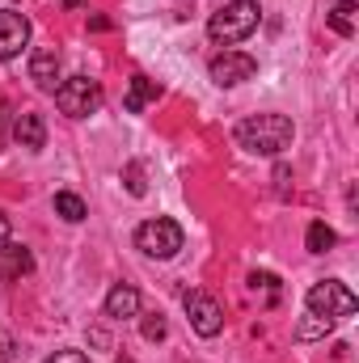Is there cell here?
I'll list each match as a JSON object with an SVG mask.
<instances>
[{
	"label": "cell",
	"mask_w": 359,
	"mask_h": 363,
	"mask_svg": "<svg viewBox=\"0 0 359 363\" xmlns=\"http://www.w3.org/2000/svg\"><path fill=\"white\" fill-rule=\"evenodd\" d=\"M114 363H136V359H127V355H123V359H114Z\"/></svg>",
	"instance_id": "484cf974"
},
{
	"label": "cell",
	"mask_w": 359,
	"mask_h": 363,
	"mask_svg": "<svg viewBox=\"0 0 359 363\" xmlns=\"http://www.w3.org/2000/svg\"><path fill=\"white\" fill-rule=\"evenodd\" d=\"M9 228H13V224H9V216L0 211V241H9Z\"/></svg>",
	"instance_id": "cb8c5ba5"
},
{
	"label": "cell",
	"mask_w": 359,
	"mask_h": 363,
	"mask_svg": "<svg viewBox=\"0 0 359 363\" xmlns=\"http://www.w3.org/2000/svg\"><path fill=\"white\" fill-rule=\"evenodd\" d=\"M4 123H9V101L0 97V144H4Z\"/></svg>",
	"instance_id": "603a6c76"
},
{
	"label": "cell",
	"mask_w": 359,
	"mask_h": 363,
	"mask_svg": "<svg viewBox=\"0 0 359 363\" xmlns=\"http://www.w3.org/2000/svg\"><path fill=\"white\" fill-rule=\"evenodd\" d=\"M55 216H64L68 224H81V220L89 216V207H85V199H81V194L60 190V194H55Z\"/></svg>",
	"instance_id": "2e32d148"
},
{
	"label": "cell",
	"mask_w": 359,
	"mask_h": 363,
	"mask_svg": "<svg viewBox=\"0 0 359 363\" xmlns=\"http://www.w3.org/2000/svg\"><path fill=\"white\" fill-rule=\"evenodd\" d=\"M161 97V85L157 81H148V77H131V89H127V97H123V106L131 110V114H140L148 101H157Z\"/></svg>",
	"instance_id": "4fadbf2b"
},
{
	"label": "cell",
	"mask_w": 359,
	"mask_h": 363,
	"mask_svg": "<svg viewBox=\"0 0 359 363\" xmlns=\"http://www.w3.org/2000/svg\"><path fill=\"white\" fill-rule=\"evenodd\" d=\"M313 317V313H309ZM326 330H334V321H326V317H313V321H304L300 330H296V338L300 342H309V338H317V334H326Z\"/></svg>",
	"instance_id": "ac0fdd59"
},
{
	"label": "cell",
	"mask_w": 359,
	"mask_h": 363,
	"mask_svg": "<svg viewBox=\"0 0 359 363\" xmlns=\"http://www.w3.org/2000/svg\"><path fill=\"white\" fill-rule=\"evenodd\" d=\"M0 363H13V338H9V330H0Z\"/></svg>",
	"instance_id": "7402d4cb"
},
{
	"label": "cell",
	"mask_w": 359,
	"mask_h": 363,
	"mask_svg": "<svg viewBox=\"0 0 359 363\" xmlns=\"http://www.w3.org/2000/svg\"><path fill=\"white\" fill-rule=\"evenodd\" d=\"M182 245H186V233H182L178 220H170V216L144 220V224L136 228V250H140V254H148V258H157V262L178 258Z\"/></svg>",
	"instance_id": "3957f363"
},
{
	"label": "cell",
	"mask_w": 359,
	"mask_h": 363,
	"mask_svg": "<svg viewBox=\"0 0 359 363\" xmlns=\"http://www.w3.org/2000/svg\"><path fill=\"white\" fill-rule=\"evenodd\" d=\"M64 4H68V9H81V4H85V0H64Z\"/></svg>",
	"instance_id": "d4e9b609"
},
{
	"label": "cell",
	"mask_w": 359,
	"mask_h": 363,
	"mask_svg": "<svg viewBox=\"0 0 359 363\" xmlns=\"http://www.w3.org/2000/svg\"><path fill=\"white\" fill-rule=\"evenodd\" d=\"M304 304H309L313 317H326V321H343V317H351V313L359 308L355 291H351L347 283H338V279H321V283H313L309 296H304Z\"/></svg>",
	"instance_id": "277c9868"
},
{
	"label": "cell",
	"mask_w": 359,
	"mask_h": 363,
	"mask_svg": "<svg viewBox=\"0 0 359 363\" xmlns=\"http://www.w3.org/2000/svg\"><path fill=\"white\" fill-rule=\"evenodd\" d=\"M123 182H127V190H131V194H136V199H140V194H144V190H148V186H144V169H140V165H136V161H131V165H127V169H123Z\"/></svg>",
	"instance_id": "d6986e66"
},
{
	"label": "cell",
	"mask_w": 359,
	"mask_h": 363,
	"mask_svg": "<svg viewBox=\"0 0 359 363\" xmlns=\"http://www.w3.org/2000/svg\"><path fill=\"white\" fill-rule=\"evenodd\" d=\"M30 81H34V89H43V93L60 89V51L55 47H38L30 55Z\"/></svg>",
	"instance_id": "9c48e42d"
},
{
	"label": "cell",
	"mask_w": 359,
	"mask_h": 363,
	"mask_svg": "<svg viewBox=\"0 0 359 363\" xmlns=\"http://www.w3.org/2000/svg\"><path fill=\"white\" fill-rule=\"evenodd\" d=\"M140 334H144L148 342H165L170 325H165V317H161V313H144V317H140Z\"/></svg>",
	"instance_id": "e0dca14e"
},
{
	"label": "cell",
	"mask_w": 359,
	"mask_h": 363,
	"mask_svg": "<svg viewBox=\"0 0 359 363\" xmlns=\"http://www.w3.org/2000/svg\"><path fill=\"white\" fill-rule=\"evenodd\" d=\"M334 241H338V237H334V228H330L326 220H313L309 233H304V250H309V254H330Z\"/></svg>",
	"instance_id": "9a60e30c"
},
{
	"label": "cell",
	"mask_w": 359,
	"mask_h": 363,
	"mask_svg": "<svg viewBox=\"0 0 359 363\" xmlns=\"http://www.w3.org/2000/svg\"><path fill=\"white\" fill-rule=\"evenodd\" d=\"M13 140L21 144V148H30V152H43L47 148V123H43V114H34V110H21V114H13Z\"/></svg>",
	"instance_id": "30bf717a"
},
{
	"label": "cell",
	"mask_w": 359,
	"mask_h": 363,
	"mask_svg": "<svg viewBox=\"0 0 359 363\" xmlns=\"http://www.w3.org/2000/svg\"><path fill=\"white\" fill-rule=\"evenodd\" d=\"M4 250H0V279L4 283H17V279H26V274L34 271V254L21 245V241H0Z\"/></svg>",
	"instance_id": "8fae6325"
},
{
	"label": "cell",
	"mask_w": 359,
	"mask_h": 363,
	"mask_svg": "<svg viewBox=\"0 0 359 363\" xmlns=\"http://www.w3.org/2000/svg\"><path fill=\"white\" fill-rule=\"evenodd\" d=\"M55 106H60V114H68V118H89L101 110V85L89 81V77H68V81H60V89H55Z\"/></svg>",
	"instance_id": "5b68a950"
},
{
	"label": "cell",
	"mask_w": 359,
	"mask_h": 363,
	"mask_svg": "<svg viewBox=\"0 0 359 363\" xmlns=\"http://www.w3.org/2000/svg\"><path fill=\"white\" fill-rule=\"evenodd\" d=\"M30 43V17L17 9H0V60H17Z\"/></svg>",
	"instance_id": "ba28073f"
},
{
	"label": "cell",
	"mask_w": 359,
	"mask_h": 363,
	"mask_svg": "<svg viewBox=\"0 0 359 363\" xmlns=\"http://www.w3.org/2000/svg\"><path fill=\"white\" fill-rule=\"evenodd\" d=\"M207 72H211V81L220 89H233V85H245V81L258 77V60L245 55V51H224V55H216L207 64Z\"/></svg>",
	"instance_id": "8992f818"
},
{
	"label": "cell",
	"mask_w": 359,
	"mask_h": 363,
	"mask_svg": "<svg viewBox=\"0 0 359 363\" xmlns=\"http://www.w3.org/2000/svg\"><path fill=\"white\" fill-rule=\"evenodd\" d=\"M106 317L110 321H127V317H140V291L131 283H114L106 291Z\"/></svg>",
	"instance_id": "7c38bea8"
},
{
	"label": "cell",
	"mask_w": 359,
	"mask_h": 363,
	"mask_svg": "<svg viewBox=\"0 0 359 363\" xmlns=\"http://www.w3.org/2000/svg\"><path fill=\"white\" fill-rule=\"evenodd\" d=\"M233 140L254 157H279L283 148H292L296 127L287 114H250L233 127Z\"/></svg>",
	"instance_id": "6da1fadb"
},
{
	"label": "cell",
	"mask_w": 359,
	"mask_h": 363,
	"mask_svg": "<svg viewBox=\"0 0 359 363\" xmlns=\"http://www.w3.org/2000/svg\"><path fill=\"white\" fill-rule=\"evenodd\" d=\"M47 363H93V359L85 355V351H55Z\"/></svg>",
	"instance_id": "ffe728a7"
},
{
	"label": "cell",
	"mask_w": 359,
	"mask_h": 363,
	"mask_svg": "<svg viewBox=\"0 0 359 363\" xmlns=\"http://www.w3.org/2000/svg\"><path fill=\"white\" fill-rule=\"evenodd\" d=\"M250 287H270V291H275V287H279V279L267 274V271H254V274H250Z\"/></svg>",
	"instance_id": "44dd1931"
},
{
	"label": "cell",
	"mask_w": 359,
	"mask_h": 363,
	"mask_svg": "<svg viewBox=\"0 0 359 363\" xmlns=\"http://www.w3.org/2000/svg\"><path fill=\"white\" fill-rule=\"evenodd\" d=\"M182 304H186L190 330H194L199 338H216V334L224 330V313H220V304H216L207 291H186V296H182Z\"/></svg>",
	"instance_id": "52a82bcc"
},
{
	"label": "cell",
	"mask_w": 359,
	"mask_h": 363,
	"mask_svg": "<svg viewBox=\"0 0 359 363\" xmlns=\"http://www.w3.org/2000/svg\"><path fill=\"white\" fill-rule=\"evenodd\" d=\"M355 13H359V0H338V4L326 13V21H330V30H334L338 38H351V34H355Z\"/></svg>",
	"instance_id": "5bb4252c"
},
{
	"label": "cell",
	"mask_w": 359,
	"mask_h": 363,
	"mask_svg": "<svg viewBox=\"0 0 359 363\" xmlns=\"http://www.w3.org/2000/svg\"><path fill=\"white\" fill-rule=\"evenodd\" d=\"M258 21H263L258 0H228L207 17V38L220 47H233V43H245L258 30Z\"/></svg>",
	"instance_id": "7a4b0ae2"
}]
</instances>
